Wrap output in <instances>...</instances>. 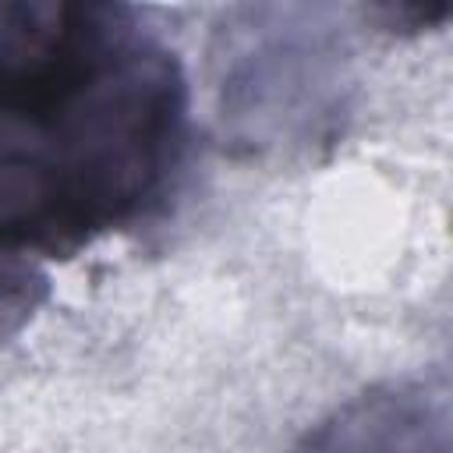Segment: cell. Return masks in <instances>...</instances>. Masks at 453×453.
Here are the masks:
<instances>
[{"instance_id":"cell-1","label":"cell","mask_w":453,"mask_h":453,"mask_svg":"<svg viewBox=\"0 0 453 453\" xmlns=\"http://www.w3.org/2000/svg\"><path fill=\"white\" fill-rule=\"evenodd\" d=\"M177 57L117 4H0V251L134 226L184 159Z\"/></svg>"},{"instance_id":"cell-2","label":"cell","mask_w":453,"mask_h":453,"mask_svg":"<svg viewBox=\"0 0 453 453\" xmlns=\"http://www.w3.org/2000/svg\"><path fill=\"white\" fill-rule=\"evenodd\" d=\"M294 453H449V396L428 382H389L336 407Z\"/></svg>"}]
</instances>
